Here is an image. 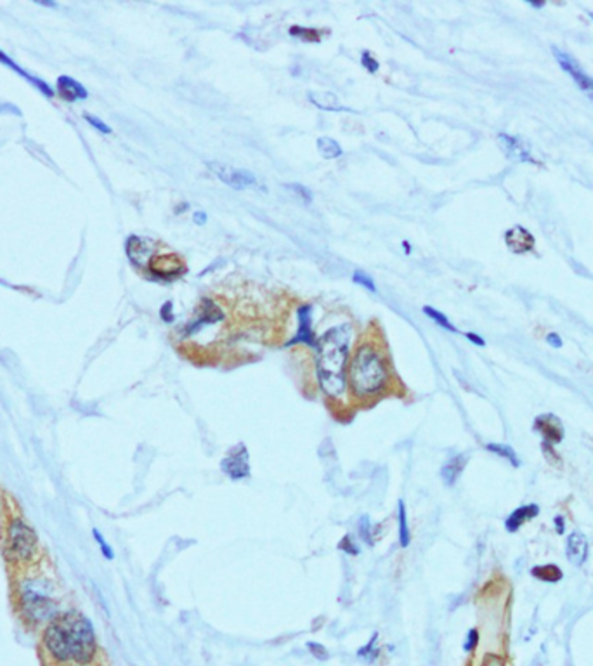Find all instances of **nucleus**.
Returning <instances> with one entry per match:
<instances>
[{
    "mask_svg": "<svg viewBox=\"0 0 593 666\" xmlns=\"http://www.w3.org/2000/svg\"><path fill=\"white\" fill-rule=\"evenodd\" d=\"M45 647L59 661L86 665L96 654V637L90 622L79 612H68L56 619L44 635Z\"/></svg>",
    "mask_w": 593,
    "mask_h": 666,
    "instance_id": "f257e3e1",
    "label": "nucleus"
},
{
    "mask_svg": "<svg viewBox=\"0 0 593 666\" xmlns=\"http://www.w3.org/2000/svg\"><path fill=\"white\" fill-rule=\"evenodd\" d=\"M529 6H533V7H536V9H539V7H543L545 6V2H533V0H529Z\"/></svg>",
    "mask_w": 593,
    "mask_h": 666,
    "instance_id": "c03bdc74",
    "label": "nucleus"
},
{
    "mask_svg": "<svg viewBox=\"0 0 593 666\" xmlns=\"http://www.w3.org/2000/svg\"><path fill=\"white\" fill-rule=\"evenodd\" d=\"M352 279H354V283H357V285L364 286V289H368V290H370V292H373V293L377 292V286H375L373 279H371L370 276L366 275V273L356 271V273H354Z\"/></svg>",
    "mask_w": 593,
    "mask_h": 666,
    "instance_id": "7c9ffc66",
    "label": "nucleus"
},
{
    "mask_svg": "<svg viewBox=\"0 0 593 666\" xmlns=\"http://www.w3.org/2000/svg\"><path fill=\"white\" fill-rule=\"evenodd\" d=\"M392 371L384 349L375 340L359 343L347 366V384L357 401L378 398L389 387Z\"/></svg>",
    "mask_w": 593,
    "mask_h": 666,
    "instance_id": "f03ea898",
    "label": "nucleus"
},
{
    "mask_svg": "<svg viewBox=\"0 0 593 666\" xmlns=\"http://www.w3.org/2000/svg\"><path fill=\"white\" fill-rule=\"evenodd\" d=\"M58 90L59 94L68 101H79V99H86L87 97V90L83 89L82 83L73 80L72 76H59Z\"/></svg>",
    "mask_w": 593,
    "mask_h": 666,
    "instance_id": "6ab92c4d",
    "label": "nucleus"
},
{
    "mask_svg": "<svg viewBox=\"0 0 593 666\" xmlns=\"http://www.w3.org/2000/svg\"><path fill=\"white\" fill-rule=\"evenodd\" d=\"M567 557H569L571 562L574 566H581L585 564L588 557V542L581 533L574 531L571 533L569 538H567V546H566Z\"/></svg>",
    "mask_w": 593,
    "mask_h": 666,
    "instance_id": "2eb2a0df",
    "label": "nucleus"
},
{
    "mask_svg": "<svg viewBox=\"0 0 593 666\" xmlns=\"http://www.w3.org/2000/svg\"><path fill=\"white\" fill-rule=\"evenodd\" d=\"M377 639H378V633L375 632L373 635H371L370 642H368L366 646L361 647V649H357V658H359V660H364L366 663H375V661H377V658L380 656V649L375 647L377 646Z\"/></svg>",
    "mask_w": 593,
    "mask_h": 666,
    "instance_id": "393cba45",
    "label": "nucleus"
},
{
    "mask_svg": "<svg viewBox=\"0 0 593 666\" xmlns=\"http://www.w3.org/2000/svg\"><path fill=\"white\" fill-rule=\"evenodd\" d=\"M309 101L312 104L319 108V110H326V111H347V108H343L340 104L339 97L335 96L333 92H318V90H312V92L307 94Z\"/></svg>",
    "mask_w": 593,
    "mask_h": 666,
    "instance_id": "aec40b11",
    "label": "nucleus"
},
{
    "mask_svg": "<svg viewBox=\"0 0 593 666\" xmlns=\"http://www.w3.org/2000/svg\"><path fill=\"white\" fill-rule=\"evenodd\" d=\"M398 512H399V543H401L403 549L409 545L412 542V535H409V528H408V514H406V507L405 501L399 500L398 503Z\"/></svg>",
    "mask_w": 593,
    "mask_h": 666,
    "instance_id": "5701e85b",
    "label": "nucleus"
},
{
    "mask_svg": "<svg viewBox=\"0 0 593 666\" xmlns=\"http://www.w3.org/2000/svg\"><path fill=\"white\" fill-rule=\"evenodd\" d=\"M552 52H553V56H555L557 63L560 65V68H562L566 73H569V75L573 76L574 82H576V86L580 87V89L583 90V92L587 94V96L593 101V79H592V76L585 73V70L581 68L580 63H578L576 59H574L571 54L560 51L559 47H552Z\"/></svg>",
    "mask_w": 593,
    "mask_h": 666,
    "instance_id": "0eeeda50",
    "label": "nucleus"
},
{
    "mask_svg": "<svg viewBox=\"0 0 593 666\" xmlns=\"http://www.w3.org/2000/svg\"><path fill=\"white\" fill-rule=\"evenodd\" d=\"M403 247H405L406 254H412V245H409L408 241H403Z\"/></svg>",
    "mask_w": 593,
    "mask_h": 666,
    "instance_id": "a18cd8bd",
    "label": "nucleus"
},
{
    "mask_svg": "<svg viewBox=\"0 0 593 666\" xmlns=\"http://www.w3.org/2000/svg\"><path fill=\"white\" fill-rule=\"evenodd\" d=\"M423 313L427 314V316L430 318V320L434 321V323H437L439 325V327H443L444 330H448V332H451V333H458V330H456V327H453L451 325V321L448 320V318L444 316L443 313H441V311H437V309H434V307H423Z\"/></svg>",
    "mask_w": 593,
    "mask_h": 666,
    "instance_id": "bb28decb",
    "label": "nucleus"
},
{
    "mask_svg": "<svg viewBox=\"0 0 593 666\" xmlns=\"http://www.w3.org/2000/svg\"><path fill=\"white\" fill-rule=\"evenodd\" d=\"M498 141H500L501 148L507 153L508 159L517 160V162L522 163H535V165H538V162H536L535 156H533L531 149L526 146V143L522 141V139L501 132V134H498Z\"/></svg>",
    "mask_w": 593,
    "mask_h": 666,
    "instance_id": "9d476101",
    "label": "nucleus"
},
{
    "mask_svg": "<svg viewBox=\"0 0 593 666\" xmlns=\"http://www.w3.org/2000/svg\"><path fill=\"white\" fill-rule=\"evenodd\" d=\"M307 649L311 651L312 656H314L316 660H319V661H326V660H328V658H330V654H328V651H326V647L321 646V644H318V642H309V644H307Z\"/></svg>",
    "mask_w": 593,
    "mask_h": 666,
    "instance_id": "2f4dec72",
    "label": "nucleus"
},
{
    "mask_svg": "<svg viewBox=\"0 0 593 666\" xmlns=\"http://www.w3.org/2000/svg\"><path fill=\"white\" fill-rule=\"evenodd\" d=\"M339 549L342 550V552H346L347 555H357V553H359V546L356 545V542H354V538L350 535L343 536L342 542L339 543Z\"/></svg>",
    "mask_w": 593,
    "mask_h": 666,
    "instance_id": "c756f323",
    "label": "nucleus"
},
{
    "mask_svg": "<svg viewBox=\"0 0 593 666\" xmlns=\"http://www.w3.org/2000/svg\"><path fill=\"white\" fill-rule=\"evenodd\" d=\"M188 203H182V205H179L177 206V210H175V213H181V212H184V210H188Z\"/></svg>",
    "mask_w": 593,
    "mask_h": 666,
    "instance_id": "37998d69",
    "label": "nucleus"
},
{
    "mask_svg": "<svg viewBox=\"0 0 593 666\" xmlns=\"http://www.w3.org/2000/svg\"><path fill=\"white\" fill-rule=\"evenodd\" d=\"M535 429L542 432L543 441L549 444H557L564 439V425L555 415L536 416Z\"/></svg>",
    "mask_w": 593,
    "mask_h": 666,
    "instance_id": "f8f14e48",
    "label": "nucleus"
},
{
    "mask_svg": "<svg viewBox=\"0 0 593 666\" xmlns=\"http://www.w3.org/2000/svg\"><path fill=\"white\" fill-rule=\"evenodd\" d=\"M86 120L89 122V124L92 125L94 129H97V131H99V132H103V134H110V132H111V129L108 127V125L104 124V122H101L99 118L92 117V115H86Z\"/></svg>",
    "mask_w": 593,
    "mask_h": 666,
    "instance_id": "f704fd0d",
    "label": "nucleus"
},
{
    "mask_svg": "<svg viewBox=\"0 0 593 666\" xmlns=\"http://www.w3.org/2000/svg\"><path fill=\"white\" fill-rule=\"evenodd\" d=\"M318 149H319V153H321V155L325 156V159H328V160L339 159V156H342V153H343L342 146H340L339 143L335 141V139H330V138H319L318 139Z\"/></svg>",
    "mask_w": 593,
    "mask_h": 666,
    "instance_id": "b1692460",
    "label": "nucleus"
},
{
    "mask_svg": "<svg viewBox=\"0 0 593 666\" xmlns=\"http://www.w3.org/2000/svg\"><path fill=\"white\" fill-rule=\"evenodd\" d=\"M546 342H549L550 346L555 347V349H560V347H562V339H560L557 333H549V335H546Z\"/></svg>",
    "mask_w": 593,
    "mask_h": 666,
    "instance_id": "58836bf2",
    "label": "nucleus"
},
{
    "mask_svg": "<svg viewBox=\"0 0 593 666\" xmlns=\"http://www.w3.org/2000/svg\"><path fill=\"white\" fill-rule=\"evenodd\" d=\"M127 255L136 266L148 264L151 262V255H153V243L145 238L131 236L127 240Z\"/></svg>",
    "mask_w": 593,
    "mask_h": 666,
    "instance_id": "4468645a",
    "label": "nucleus"
},
{
    "mask_svg": "<svg viewBox=\"0 0 593 666\" xmlns=\"http://www.w3.org/2000/svg\"><path fill=\"white\" fill-rule=\"evenodd\" d=\"M9 552L14 559H28L33 553L35 546H37V536H35L33 529L26 526L21 521H13L9 528Z\"/></svg>",
    "mask_w": 593,
    "mask_h": 666,
    "instance_id": "39448f33",
    "label": "nucleus"
},
{
    "mask_svg": "<svg viewBox=\"0 0 593 666\" xmlns=\"http://www.w3.org/2000/svg\"><path fill=\"white\" fill-rule=\"evenodd\" d=\"M285 188H289V189H292V191L298 193V196H300V198H304L307 203L312 202L311 191H309V189L305 188V186H302V184H286Z\"/></svg>",
    "mask_w": 593,
    "mask_h": 666,
    "instance_id": "c9c22d12",
    "label": "nucleus"
},
{
    "mask_svg": "<svg viewBox=\"0 0 593 666\" xmlns=\"http://www.w3.org/2000/svg\"><path fill=\"white\" fill-rule=\"evenodd\" d=\"M465 336H466V339L470 340V342H472V343H476V346H479V347H484V346H486V340H484L482 336H479V335H477V333L469 332V333H465Z\"/></svg>",
    "mask_w": 593,
    "mask_h": 666,
    "instance_id": "ea45409f",
    "label": "nucleus"
},
{
    "mask_svg": "<svg viewBox=\"0 0 593 666\" xmlns=\"http://www.w3.org/2000/svg\"><path fill=\"white\" fill-rule=\"evenodd\" d=\"M357 529H359V536L364 543L368 545H373V536H371V522L368 515H361L359 517V524H357Z\"/></svg>",
    "mask_w": 593,
    "mask_h": 666,
    "instance_id": "cd10ccee",
    "label": "nucleus"
},
{
    "mask_svg": "<svg viewBox=\"0 0 593 666\" xmlns=\"http://www.w3.org/2000/svg\"><path fill=\"white\" fill-rule=\"evenodd\" d=\"M220 469L233 481H241V479L250 478V457H248L247 446L241 443L231 448L226 453V457L222 458V462H220Z\"/></svg>",
    "mask_w": 593,
    "mask_h": 666,
    "instance_id": "423d86ee",
    "label": "nucleus"
},
{
    "mask_svg": "<svg viewBox=\"0 0 593 666\" xmlns=\"http://www.w3.org/2000/svg\"><path fill=\"white\" fill-rule=\"evenodd\" d=\"M588 14H590V17L593 19V13H588Z\"/></svg>",
    "mask_w": 593,
    "mask_h": 666,
    "instance_id": "49530a36",
    "label": "nucleus"
},
{
    "mask_svg": "<svg viewBox=\"0 0 593 666\" xmlns=\"http://www.w3.org/2000/svg\"><path fill=\"white\" fill-rule=\"evenodd\" d=\"M193 220H195L196 224H205L206 222V213L205 212H195V216H193Z\"/></svg>",
    "mask_w": 593,
    "mask_h": 666,
    "instance_id": "a19ab883",
    "label": "nucleus"
},
{
    "mask_svg": "<svg viewBox=\"0 0 593 666\" xmlns=\"http://www.w3.org/2000/svg\"><path fill=\"white\" fill-rule=\"evenodd\" d=\"M172 306H174V304H172L170 300H168V302H165L163 307H161V309H160L161 320L167 321V323H170V321H174V313H172Z\"/></svg>",
    "mask_w": 593,
    "mask_h": 666,
    "instance_id": "4c0bfd02",
    "label": "nucleus"
},
{
    "mask_svg": "<svg viewBox=\"0 0 593 666\" xmlns=\"http://www.w3.org/2000/svg\"><path fill=\"white\" fill-rule=\"evenodd\" d=\"M23 602H24V611L28 612L31 619L35 622H44L45 618L52 615V609H54V604L49 601L45 595L37 594V592L30 590L28 588L23 595Z\"/></svg>",
    "mask_w": 593,
    "mask_h": 666,
    "instance_id": "1a4fd4ad",
    "label": "nucleus"
},
{
    "mask_svg": "<svg viewBox=\"0 0 593 666\" xmlns=\"http://www.w3.org/2000/svg\"><path fill=\"white\" fill-rule=\"evenodd\" d=\"M0 63H3V65H7V66H9L10 70H14V72H16V73H19V75L23 76V79H26L28 82H30V83H33V86L37 87V89H40L42 92L45 94V96H52V89H51V87L47 86V83H45V82H42V80H38V79H35V76L28 75V73L24 72V70H21L19 66H17L16 63L13 61V59H9V58H7V56L3 54L2 51H0Z\"/></svg>",
    "mask_w": 593,
    "mask_h": 666,
    "instance_id": "412c9836",
    "label": "nucleus"
},
{
    "mask_svg": "<svg viewBox=\"0 0 593 666\" xmlns=\"http://www.w3.org/2000/svg\"><path fill=\"white\" fill-rule=\"evenodd\" d=\"M297 318H298L297 335L290 340L289 346H293V343H305V346L314 347L316 349L318 340H316L314 330H312V306L298 307Z\"/></svg>",
    "mask_w": 593,
    "mask_h": 666,
    "instance_id": "9b49d317",
    "label": "nucleus"
},
{
    "mask_svg": "<svg viewBox=\"0 0 593 666\" xmlns=\"http://www.w3.org/2000/svg\"><path fill=\"white\" fill-rule=\"evenodd\" d=\"M361 63H363L364 68L368 70L370 73H375L378 70V61L370 54V52H363V58H361Z\"/></svg>",
    "mask_w": 593,
    "mask_h": 666,
    "instance_id": "72a5a7b5",
    "label": "nucleus"
},
{
    "mask_svg": "<svg viewBox=\"0 0 593 666\" xmlns=\"http://www.w3.org/2000/svg\"><path fill=\"white\" fill-rule=\"evenodd\" d=\"M206 167L224 182V184L231 186L233 189H262L264 191V186L261 184L257 177H255L252 172L245 170V168H233L229 165H224V163L219 162H209Z\"/></svg>",
    "mask_w": 593,
    "mask_h": 666,
    "instance_id": "20e7f679",
    "label": "nucleus"
},
{
    "mask_svg": "<svg viewBox=\"0 0 593 666\" xmlns=\"http://www.w3.org/2000/svg\"><path fill=\"white\" fill-rule=\"evenodd\" d=\"M505 241H507V247L510 248L514 254H526V252H531L536 243L531 231H528L522 226H514L512 229H508L507 233H505Z\"/></svg>",
    "mask_w": 593,
    "mask_h": 666,
    "instance_id": "ddd939ff",
    "label": "nucleus"
},
{
    "mask_svg": "<svg viewBox=\"0 0 593 666\" xmlns=\"http://www.w3.org/2000/svg\"><path fill=\"white\" fill-rule=\"evenodd\" d=\"M477 642H479V632L472 628L469 633H466V640L465 644H463V649H465L466 653H470V651L476 649Z\"/></svg>",
    "mask_w": 593,
    "mask_h": 666,
    "instance_id": "473e14b6",
    "label": "nucleus"
},
{
    "mask_svg": "<svg viewBox=\"0 0 593 666\" xmlns=\"http://www.w3.org/2000/svg\"><path fill=\"white\" fill-rule=\"evenodd\" d=\"M531 574L536 578V580L545 581V583H557V581L562 580V571H560L557 566H553V564L533 567Z\"/></svg>",
    "mask_w": 593,
    "mask_h": 666,
    "instance_id": "4be33fe9",
    "label": "nucleus"
},
{
    "mask_svg": "<svg viewBox=\"0 0 593 666\" xmlns=\"http://www.w3.org/2000/svg\"><path fill=\"white\" fill-rule=\"evenodd\" d=\"M220 320H224V313L219 309V306H216V304H213L210 299H203L202 314H200V318L195 321V323L189 325L188 332L195 333V332L202 330L205 325H212V323H216V321H220Z\"/></svg>",
    "mask_w": 593,
    "mask_h": 666,
    "instance_id": "dca6fc26",
    "label": "nucleus"
},
{
    "mask_svg": "<svg viewBox=\"0 0 593 666\" xmlns=\"http://www.w3.org/2000/svg\"><path fill=\"white\" fill-rule=\"evenodd\" d=\"M352 327L339 325L318 340V380L323 392L336 399L346 392Z\"/></svg>",
    "mask_w": 593,
    "mask_h": 666,
    "instance_id": "7ed1b4c3",
    "label": "nucleus"
},
{
    "mask_svg": "<svg viewBox=\"0 0 593 666\" xmlns=\"http://www.w3.org/2000/svg\"><path fill=\"white\" fill-rule=\"evenodd\" d=\"M487 451H491V453H496V455H500V457H503V458H507L508 462H510L512 465H514V467H519V458H517V453H515L514 450H512L510 446H508V444H496V443H489L487 444Z\"/></svg>",
    "mask_w": 593,
    "mask_h": 666,
    "instance_id": "a878e982",
    "label": "nucleus"
},
{
    "mask_svg": "<svg viewBox=\"0 0 593 666\" xmlns=\"http://www.w3.org/2000/svg\"><path fill=\"white\" fill-rule=\"evenodd\" d=\"M466 460H469L466 455H456V457L449 458V460L446 462L443 469H441V478H443L446 486H455V482L458 481L463 469H465Z\"/></svg>",
    "mask_w": 593,
    "mask_h": 666,
    "instance_id": "a211bd4d",
    "label": "nucleus"
},
{
    "mask_svg": "<svg viewBox=\"0 0 593 666\" xmlns=\"http://www.w3.org/2000/svg\"><path fill=\"white\" fill-rule=\"evenodd\" d=\"M94 538H96L97 543H99L101 550H103V553H104V557H106V559H113V550H111L110 546L106 545V542H104V538L101 536V533L96 531V529H94Z\"/></svg>",
    "mask_w": 593,
    "mask_h": 666,
    "instance_id": "e433bc0d",
    "label": "nucleus"
},
{
    "mask_svg": "<svg viewBox=\"0 0 593 666\" xmlns=\"http://www.w3.org/2000/svg\"><path fill=\"white\" fill-rule=\"evenodd\" d=\"M151 264V273L158 278L163 279H175L177 276L184 275L186 273V266L184 262L179 259V255L175 254H167V255H160V257L153 259L149 262Z\"/></svg>",
    "mask_w": 593,
    "mask_h": 666,
    "instance_id": "6e6552de",
    "label": "nucleus"
},
{
    "mask_svg": "<svg viewBox=\"0 0 593 666\" xmlns=\"http://www.w3.org/2000/svg\"><path fill=\"white\" fill-rule=\"evenodd\" d=\"M290 33L293 37L302 38L304 42H319V33L314 30H309V28H302V26H292L290 28Z\"/></svg>",
    "mask_w": 593,
    "mask_h": 666,
    "instance_id": "c85d7f7f",
    "label": "nucleus"
},
{
    "mask_svg": "<svg viewBox=\"0 0 593 666\" xmlns=\"http://www.w3.org/2000/svg\"><path fill=\"white\" fill-rule=\"evenodd\" d=\"M555 526H557V533H559V535H562L564 533V519L560 517H555Z\"/></svg>",
    "mask_w": 593,
    "mask_h": 666,
    "instance_id": "79ce46f5",
    "label": "nucleus"
},
{
    "mask_svg": "<svg viewBox=\"0 0 593 666\" xmlns=\"http://www.w3.org/2000/svg\"><path fill=\"white\" fill-rule=\"evenodd\" d=\"M538 514H539V507L535 503L515 508V510L508 515L507 521H505V528H507V531L515 533L522 524H524V522L531 521V519H535Z\"/></svg>",
    "mask_w": 593,
    "mask_h": 666,
    "instance_id": "f3484780",
    "label": "nucleus"
}]
</instances>
